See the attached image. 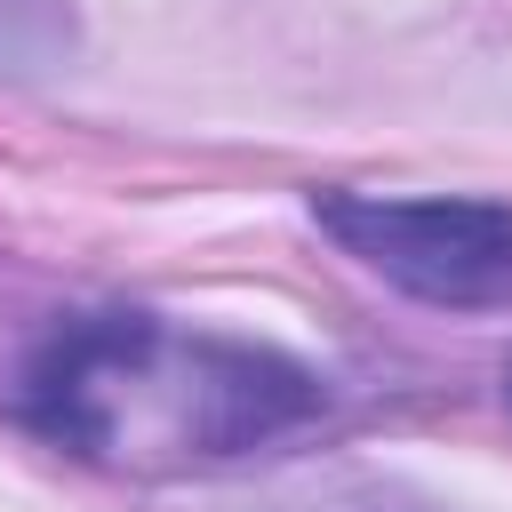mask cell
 Returning <instances> with one entry per match:
<instances>
[{"instance_id":"1","label":"cell","mask_w":512,"mask_h":512,"mask_svg":"<svg viewBox=\"0 0 512 512\" xmlns=\"http://www.w3.org/2000/svg\"><path fill=\"white\" fill-rule=\"evenodd\" d=\"M312 216L376 280L440 312L512 304V208L504 200H400V192H312Z\"/></svg>"},{"instance_id":"2","label":"cell","mask_w":512,"mask_h":512,"mask_svg":"<svg viewBox=\"0 0 512 512\" xmlns=\"http://www.w3.org/2000/svg\"><path fill=\"white\" fill-rule=\"evenodd\" d=\"M504 400H512V368H504Z\"/></svg>"}]
</instances>
